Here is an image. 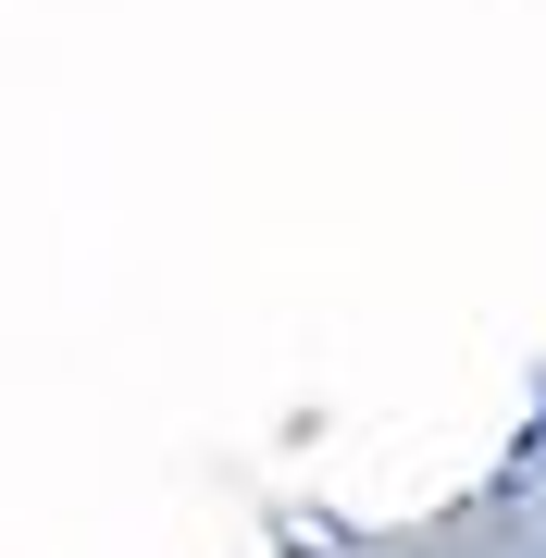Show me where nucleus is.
Returning <instances> with one entry per match:
<instances>
[]
</instances>
